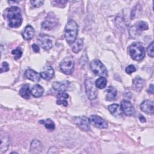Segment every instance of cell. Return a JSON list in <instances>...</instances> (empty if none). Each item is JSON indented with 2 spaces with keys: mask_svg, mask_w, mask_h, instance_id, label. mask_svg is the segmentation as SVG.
<instances>
[{
  "mask_svg": "<svg viewBox=\"0 0 154 154\" xmlns=\"http://www.w3.org/2000/svg\"><path fill=\"white\" fill-rule=\"evenodd\" d=\"M7 18L8 26L11 28H19L22 23L20 10L16 6H13L8 10Z\"/></svg>",
  "mask_w": 154,
  "mask_h": 154,
  "instance_id": "obj_1",
  "label": "cell"
},
{
  "mask_svg": "<svg viewBox=\"0 0 154 154\" xmlns=\"http://www.w3.org/2000/svg\"><path fill=\"white\" fill-rule=\"evenodd\" d=\"M78 32V26L73 20L67 22L64 28V37L69 45H72L76 40Z\"/></svg>",
  "mask_w": 154,
  "mask_h": 154,
  "instance_id": "obj_2",
  "label": "cell"
},
{
  "mask_svg": "<svg viewBox=\"0 0 154 154\" xmlns=\"http://www.w3.org/2000/svg\"><path fill=\"white\" fill-rule=\"evenodd\" d=\"M129 55L135 61L141 60L145 56L144 47L140 43H133L129 46Z\"/></svg>",
  "mask_w": 154,
  "mask_h": 154,
  "instance_id": "obj_3",
  "label": "cell"
},
{
  "mask_svg": "<svg viewBox=\"0 0 154 154\" xmlns=\"http://www.w3.org/2000/svg\"><path fill=\"white\" fill-rule=\"evenodd\" d=\"M90 67L95 75L103 77H106L108 76V70L100 60L97 59L92 60L90 63Z\"/></svg>",
  "mask_w": 154,
  "mask_h": 154,
  "instance_id": "obj_4",
  "label": "cell"
},
{
  "mask_svg": "<svg viewBox=\"0 0 154 154\" xmlns=\"http://www.w3.org/2000/svg\"><path fill=\"white\" fill-rule=\"evenodd\" d=\"M85 88L88 98L90 100H94L97 95V89L93 78H86L85 81Z\"/></svg>",
  "mask_w": 154,
  "mask_h": 154,
  "instance_id": "obj_5",
  "label": "cell"
},
{
  "mask_svg": "<svg viewBox=\"0 0 154 154\" xmlns=\"http://www.w3.org/2000/svg\"><path fill=\"white\" fill-rule=\"evenodd\" d=\"M61 70L66 75L71 74L74 69V60L71 57L63 59L60 64Z\"/></svg>",
  "mask_w": 154,
  "mask_h": 154,
  "instance_id": "obj_6",
  "label": "cell"
},
{
  "mask_svg": "<svg viewBox=\"0 0 154 154\" xmlns=\"http://www.w3.org/2000/svg\"><path fill=\"white\" fill-rule=\"evenodd\" d=\"M58 24L57 19L52 13H49L44 22L42 23V27L45 30H51Z\"/></svg>",
  "mask_w": 154,
  "mask_h": 154,
  "instance_id": "obj_7",
  "label": "cell"
},
{
  "mask_svg": "<svg viewBox=\"0 0 154 154\" xmlns=\"http://www.w3.org/2000/svg\"><path fill=\"white\" fill-rule=\"evenodd\" d=\"M88 119L90 124L96 128L99 129H105L108 128L107 122L99 116L91 115Z\"/></svg>",
  "mask_w": 154,
  "mask_h": 154,
  "instance_id": "obj_8",
  "label": "cell"
},
{
  "mask_svg": "<svg viewBox=\"0 0 154 154\" xmlns=\"http://www.w3.org/2000/svg\"><path fill=\"white\" fill-rule=\"evenodd\" d=\"M40 45L45 50L48 51L52 47V41L51 37L46 34H40L37 37Z\"/></svg>",
  "mask_w": 154,
  "mask_h": 154,
  "instance_id": "obj_9",
  "label": "cell"
},
{
  "mask_svg": "<svg viewBox=\"0 0 154 154\" xmlns=\"http://www.w3.org/2000/svg\"><path fill=\"white\" fill-rule=\"evenodd\" d=\"M75 123L82 130L88 131L90 129V121L88 118L85 116H80L75 118Z\"/></svg>",
  "mask_w": 154,
  "mask_h": 154,
  "instance_id": "obj_10",
  "label": "cell"
},
{
  "mask_svg": "<svg viewBox=\"0 0 154 154\" xmlns=\"http://www.w3.org/2000/svg\"><path fill=\"white\" fill-rule=\"evenodd\" d=\"M121 108L125 114L128 116H132L135 111L133 105L127 100H122L121 102Z\"/></svg>",
  "mask_w": 154,
  "mask_h": 154,
  "instance_id": "obj_11",
  "label": "cell"
},
{
  "mask_svg": "<svg viewBox=\"0 0 154 154\" xmlns=\"http://www.w3.org/2000/svg\"><path fill=\"white\" fill-rule=\"evenodd\" d=\"M140 108L144 113L147 114L152 115L154 112V103L153 101L151 100H145L143 101L141 105Z\"/></svg>",
  "mask_w": 154,
  "mask_h": 154,
  "instance_id": "obj_12",
  "label": "cell"
},
{
  "mask_svg": "<svg viewBox=\"0 0 154 154\" xmlns=\"http://www.w3.org/2000/svg\"><path fill=\"white\" fill-rule=\"evenodd\" d=\"M40 74L42 78L48 81L51 79L54 76V70L51 66H47L44 68L43 70H42Z\"/></svg>",
  "mask_w": 154,
  "mask_h": 154,
  "instance_id": "obj_13",
  "label": "cell"
},
{
  "mask_svg": "<svg viewBox=\"0 0 154 154\" xmlns=\"http://www.w3.org/2000/svg\"><path fill=\"white\" fill-rule=\"evenodd\" d=\"M25 75L28 79L34 82L39 81L41 78L40 73H37L35 70L31 69H28L26 70L25 72Z\"/></svg>",
  "mask_w": 154,
  "mask_h": 154,
  "instance_id": "obj_14",
  "label": "cell"
},
{
  "mask_svg": "<svg viewBox=\"0 0 154 154\" xmlns=\"http://www.w3.org/2000/svg\"><path fill=\"white\" fill-rule=\"evenodd\" d=\"M108 110L111 114L116 117H120L123 114V111L121 106L118 104L113 103L108 106Z\"/></svg>",
  "mask_w": 154,
  "mask_h": 154,
  "instance_id": "obj_15",
  "label": "cell"
},
{
  "mask_svg": "<svg viewBox=\"0 0 154 154\" xmlns=\"http://www.w3.org/2000/svg\"><path fill=\"white\" fill-rule=\"evenodd\" d=\"M69 84V81H66V82L55 81L52 83V88L58 92L65 91L68 87Z\"/></svg>",
  "mask_w": 154,
  "mask_h": 154,
  "instance_id": "obj_16",
  "label": "cell"
},
{
  "mask_svg": "<svg viewBox=\"0 0 154 154\" xmlns=\"http://www.w3.org/2000/svg\"><path fill=\"white\" fill-rule=\"evenodd\" d=\"M22 34L24 39L28 40L31 39L34 37L35 34V30L32 26L28 25L25 28V29L22 31Z\"/></svg>",
  "mask_w": 154,
  "mask_h": 154,
  "instance_id": "obj_17",
  "label": "cell"
},
{
  "mask_svg": "<svg viewBox=\"0 0 154 154\" xmlns=\"http://www.w3.org/2000/svg\"><path fill=\"white\" fill-rule=\"evenodd\" d=\"M9 146V138L7 135H3L2 132L1 133V147L0 153H4L5 152Z\"/></svg>",
  "mask_w": 154,
  "mask_h": 154,
  "instance_id": "obj_18",
  "label": "cell"
},
{
  "mask_svg": "<svg viewBox=\"0 0 154 154\" xmlns=\"http://www.w3.org/2000/svg\"><path fill=\"white\" fill-rule=\"evenodd\" d=\"M144 84H145L144 80L140 77L137 76L133 79V81H132L133 88L138 92L140 91L143 89V87L144 86Z\"/></svg>",
  "mask_w": 154,
  "mask_h": 154,
  "instance_id": "obj_19",
  "label": "cell"
},
{
  "mask_svg": "<svg viewBox=\"0 0 154 154\" xmlns=\"http://www.w3.org/2000/svg\"><path fill=\"white\" fill-rule=\"evenodd\" d=\"M106 91L107 92V95L106 96V100L112 101L116 100L117 95V91L116 88L112 86H109L107 88Z\"/></svg>",
  "mask_w": 154,
  "mask_h": 154,
  "instance_id": "obj_20",
  "label": "cell"
},
{
  "mask_svg": "<svg viewBox=\"0 0 154 154\" xmlns=\"http://www.w3.org/2000/svg\"><path fill=\"white\" fill-rule=\"evenodd\" d=\"M31 92L32 95L33 96H34L35 97H40L42 96V95L44 93V89L40 85L35 84L32 88Z\"/></svg>",
  "mask_w": 154,
  "mask_h": 154,
  "instance_id": "obj_21",
  "label": "cell"
},
{
  "mask_svg": "<svg viewBox=\"0 0 154 154\" xmlns=\"http://www.w3.org/2000/svg\"><path fill=\"white\" fill-rule=\"evenodd\" d=\"M31 91L29 89V85L28 84L23 85L19 90V94L20 96L24 99H28L30 97Z\"/></svg>",
  "mask_w": 154,
  "mask_h": 154,
  "instance_id": "obj_22",
  "label": "cell"
},
{
  "mask_svg": "<svg viewBox=\"0 0 154 154\" xmlns=\"http://www.w3.org/2000/svg\"><path fill=\"white\" fill-rule=\"evenodd\" d=\"M83 47V39L79 38L75 40V42L72 45V51L77 54L78 53Z\"/></svg>",
  "mask_w": 154,
  "mask_h": 154,
  "instance_id": "obj_23",
  "label": "cell"
},
{
  "mask_svg": "<svg viewBox=\"0 0 154 154\" xmlns=\"http://www.w3.org/2000/svg\"><path fill=\"white\" fill-rule=\"evenodd\" d=\"M42 144L37 140H33L31 143V151L32 153H39L42 150Z\"/></svg>",
  "mask_w": 154,
  "mask_h": 154,
  "instance_id": "obj_24",
  "label": "cell"
},
{
  "mask_svg": "<svg viewBox=\"0 0 154 154\" xmlns=\"http://www.w3.org/2000/svg\"><path fill=\"white\" fill-rule=\"evenodd\" d=\"M39 123L43 124L45 128L49 131H53L55 129V124L54 122L50 119H47L46 120H41L39 121Z\"/></svg>",
  "mask_w": 154,
  "mask_h": 154,
  "instance_id": "obj_25",
  "label": "cell"
},
{
  "mask_svg": "<svg viewBox=\"0 0 154 154\" xmlns=\"http://www.w3.org/2000/svg\"><path fill=\"white\" fill-rule=\"evenodd\" d=\"M107 84V80L105 77L100 76L97 78L95 81V85L97 88L99 89L104 88Z\"/></svg>",
  "mask_w": 154,
  "mask_h": 154,
  "instance_id": "obj_26",
  "label": "cell"
},
{
  "mask_svg": "<svg viewBox=\"0 0 154 154\" xmlns=\"http://www.w3.org/2000/svg\"><path fill=\"white\" fill-rule=\"evenodd\" d=\"M136 24V29H137L138 31H144L148 29L149 28L147 23L144 21L138 22Z\"/></svg>",
  "mask_w": 154,
  "mask_h": 154,
  "instance_id": "obj_27",
  "label": "cell"
},
{
  "mask_svg": "<svg viewBox=\"0 0 154 154\" xmlns=\"http://www.w3.org/2000/svg\"><path fill=\"white\" fill-rule=\"evenodd\" d=\"M11 54L14 55V58L15 60H17L22 57V51L20 49V48L18 47V48H16V49H14V50H13L11 52Z\"/></svg>",
  "mask_w": 154,
  "mask_h": 154,
  "instance_id": "obj_28",
  "label": "cell"
},
{
  "mask_svg": "<svg viewBox=\"0 0 154 154\" xmlns=\"http://www.w3.org/2000/svg\"><path fill=\"white\" fill-rule=\"evenodd\" d=\"M147 51L149 55L151 57H153L154 56V52H153V42H152L147 48Z\"/></svg>",
  "mask_w": 154,
  "mask_h": 154,
  "instance_id": "obj_29",
  "label": "cell"
},
{
  "mask_svg": "<svg viewBox=\"0 0 154 154\" xmlns=\"http://www.w3.org/2000/svg\"><path fill=\"white\" fill-rule=\"evenodd\" d=\"M136 70V67H135V66L131 64V65H129L128 66L126 67L125 71L128 74H132L133 72H134Z\"/></svg>",
  "mask_w": 154,
  "mask_h": 154,
  "instance_id": "obj_30",
  "label": "cell"
},
{
  "mask_svg": "<svg viewBox=\"0 0 154 154\" xmlns=\"http://www.w3.org/2000/svg\"><path fill=\"white\" fill-rule=\"evenodd\" d=\"M30 2L34 7H40L43 4L44 1H31Z\"/></svg>",
  "mask_w": 154,
  "mask_h": 154,
  "instance_id": "obj_31",
  "label": "cell"
},
{
  "mask_svg": "<svg viewBox=\"0 0 154 154\" xmlns=\"http://www.w3.org/2000/svg\"><path fill=\"white\" fill-rule=\"evenodd\" d=\"M69 94L67 93H66L65 91H63V92H59L57 96V97L58 99H67L69 98Z\"/></svg>",
  "mask_w": 154,
  "mask_h": 154,
  "instance_id": "obj_32",
  "label": "cell"
},
{
  "mask_svg": "<svg viewBox=\"0 0 154 154\" xmlns=\"http://www.w3.org/2000/svg\"><path fill=\"white\" fill-rule=\"evenodd\" d=\"M9 70V67H8V64L4 61L2 63V67H1V73H3V72H7L8 70Z\"/></svg>",
  "mask_w": 154,
  "mask_h": 154,
  "instance_id": "obj_33",
  "label": "cell"
},
{
  "mask_svg": "<svg viewBox=\"0 0 154 154\" xmlns=\"http://www.w3.org/2000/svg\"><path fill=\"white\" fill-rule=\"evenodd\" d=\"M57 103L58 105H63L64 106H67L68 105L67 101L65 99H58L57 100Z\"/></svg>",
  "mask_w": 154,
  "mask_h": 154,
  "instance_id": "obj_34",
  "label": "cell"
},
{
  "mask_svg": "<svg viewBox=\"0 0 154 154\" xmlns=\"http://www.w3.org/2000/svg\"><path fill=\"white\" fill-rule=\"evenodd\" d=\"M54 2L57 5H65L67 2V1L58 0V1H55Z\"/></svg>",
  "mask_w": 154,
  "mask_h": 154,
  "instance_id": "obj_35",
  "label": "cell"
},
{
  "mask_svg": "<svg viewBox=\"0 0 154 154\" xmlns=\"http://www.w3.org/2000/svg\"><path fill=\"white\" fill-rule=\"evenodd\" d=\"M32 48L33 51H34L35 52H38L39 51H40L39 46H38L37 44H33V45H32Z\"/></svg>",
  "mask_w": 154,
  "mask_h": 154,
  "instance_id": "obj_36",
  "label": "cell"
},
{
  "mask_svg": "<svg viewBox=\"0 0 154 154\" xmlns=\"http://www.w3.org/2000/svg\"><path fill=\"white\" fill-rule=\"evenodd\" d=\"M147 91L149 93L153 94V84H150L149 87L148 88V89L147 90Z\"/></svg>",
  "mask_w": 154,
  "mask_h": 154,
  "instance_id": "obj_37",
  "label": "cell"
},
{
  "mask_svg": "<svg viewBox=\"0 0 154 154\" xmlns=\"http://www.w3.org/2000/svg\"><path fill=\"white\" fill-rule=\"evenodd\" d=\"M139 120H140V122H143V123L146 122V119H145V117H144L143 115H140V116H139Z\"/></svg>",
  "mask_w": 154,
  "mask_h": 154,
  "instance_id": "obj_38",
  "label": "cell"
}]
</instances>
